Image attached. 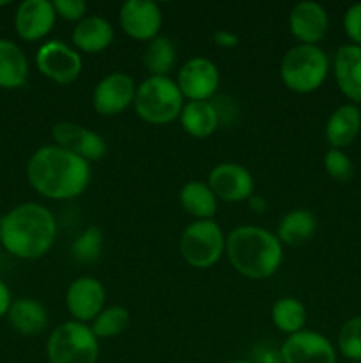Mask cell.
Wrapping results in <instances>:
<instances>
[{
    "label": "cell",
    "instance_id": "obj_17",
    "mask_svg": "<svg viewBox=\"0 0 361 363\" xmlns=\"http://www.w3.org/2000/svg\"><path fill=\"white\" fill-rule=\"evenodd\" d=\"M328 28V11L319 2L304 0L290 9L289 30L299 45H317L326 38Z\"/></svg>",
    "mask_w": 361,
    "mask_h": 363
},
{
    "label": "cell",
    "instance_id": "obj_34",
    "mask_svg": "<svg viewBox=\"0 0 361 363\" xmlns=\"http://www.w3.org/2000/svg\"><path fill=\"white\" fill-rule=\"evenodd\" d=\"M250 360L253 363H283L280 350H276V347L273 346H268V344L255 346V350L251 351Z\"/></svg>",
    "mask_w": 361,
    "mask_h": 363
},
{
    "label": "cell",
    "instance_id": "obj_23",
    "mask_svg": "<svg viewBox=\"0 0 361 363\" xmlns=\"http://www.w3.org/2000/svg\"><path fill=\"white\" fill-rule=\"evenodd\" d=\"M317 230V218L311 211L303 208L285 213L276 227V238L287 247H301L314 238Z\"/></svg>",
    "mask_w": 361,
    "mask_h": 363
},
{
    "label": "cell",
    "instance_id": "obj_26",
    "mask_svg": "<svg viewBox=\"0 0 361 363\" xmlns=\"http://www.w3.org/2000/svg\"><path fill=\"white\" fill-rule=\"evenodd\" d=\"M271 321L278 332L287 337L306 330L308 312L303 301L292 296H283L275 301L271 308Z\"/></svg>",
    "mask_w": 361,
    "mask_h": 363
},
{
    "label": "cell",
    "instance_id": "obj_36",
    "mask_svg": "<svg viewBox=\"0 0 361 363\" xmlns=\"http://www.w3.org/2000/svg\"><path fill=\"white\" fill-rule=\"evenodd\" d=\"M11 303H13V298H11L9 287H7V284L0 279V319H2L4 315H7Z\"/></svg>",
    "mask_w": 361,
    "mask_h": 363
},
{
    "label": "cell",
    "instance_id": "obj_32",
    "mask_svg": "<svg viewBox=\"0 0 361 363\" xmlns=\"http://www.w3.org/2000/svg\"><path fill=\"white\" fill-rule=\"evenodd\" d=\"M53 9L57 18H62L66 21H78L87 16V4L84 0H53Z\"/></svg>",
    "mask_w": 361,
    "mask_h": 363
},
{
    "label": "cell",
    "instance_id": "obj_6",
    "mask_svg": "<svg viewBox=\"0 0 361 363\" xmlns=\"http://www.w3.org/2000/svg\"><path fill=\"white\" fill-rule=\"evenodd\" d=\"M48 363H98L99 339L91 325L78 321L60 323L46 342Z\"/></svg>",
    "mask_w": 361,
    "mask_h": 363
},
{
    "label": "cell",
    "instance_id": "obj_30",
    "mask_svg": "<svg viewBox=\"0 0 361 363\" xmlns=\"http://www.w3.org/2000/svg\"><path fill=\"white\" fill-rule=\"evenodd\" d=\"M340 354L353 363H361V315L343 323L336 339Z\"/></svg>",
    "mask_w": 361,
    "mask_h": 363
},
{
    "label": "cell",
    "instance_id": "obj_39",
    "mask_svg": "<svg viewBox=\"0 0 361 363\" xmlns=\"http://www.w3.org/2000/svg\"><path fill=\"white\" fill-rule=\"evenodd\" d=\"M9 0H2V2H0V7H4V6H9Z\"/></svg>",
    "mask_w": 361,
    "mask_h": 363
},
{
    "label": "cell",
    "instance_id": "obj_35",
    "mask_svg": "<svg viewBox=\"0 0 361 363\" xmlns=\"http://www.w3.org/2000/svg\"><path fill=\"white\" fill-rule=\"evenodd\" d=\"M212 41H214V45L219 46V48L230 50L236 48V46L239 45V35L232 30H227V28H218V30H214V34H212Z\"/></svg>",
    "mask_w": 361,
    "mask_h": 363
},
{
    "label": "cell",
    "instance_id": "obj_10",
    "mask_svg": "<svg viewBox=\"0 0 361 363\" xmlns=\"http://www.w3.org/2000/svg\"><path fill=\"white\" fill-rule=\"evenodd\" d=\"M137 82L127 73H110L96 84L92 106L103 117H113L130 108L137 94Z\"/></svg>",
    "mask_w": 361,
    "mask_h": 363
},
{
    "label": "cell",
    "instance_id": "obj_4",
    "mask_svg": "<svg viewBox=\"0 0 361 363\" xmlns=\"http://www.w3.org/2000/svg\"><path fill=\"white\" fill-rule=\"evenodd\" d=\"M184 103L186 99L176 80L170 77H147L138 84L133 108L144 123L163 126L179 119Z\"/></svg>",
    "mask_w": 361,
    "mask_h": 363
},
{
    "label": "cell",
    "instance_id": "obj_29",
    "mask_svg": "<svg viewBox=\"0 0 361 363\" xmlns=\"http://www.w3.org/2000/svg\"><path fill=\"white\" fill-rule=\"evenodd\" d=\"M105 245V236L99 227L91 225L73 241L71 245V257L80 264H92L99 259Z\"/></svg>",
    "mask_w": 361,
    "mask_h": 363
},
{
    "label": "cell",
    "instance_id": "obj_22",
    "mask_svg": "<svg viewBox=\"0 0 361 363\" xmlns=\"http://www.w3.org/2000/svg\"><path fill=\"white\" fill-rule=\"evenodd\" d=\"M179 121L190 137L207 138L218 130L222 117L218 106L212 101H186Z\"/></svg>",
    "mask_w": 361,
    "mask_h": 363
},
{
    "label": "cell",
    "instance_id": "obj_16",
    "mask_svg": "<svg viewBox=\"0 0 361 363\" xmlns=\"http://www.w3.org/2000/svg\"><path fill=\"white\" fill-rule=\"evenodd\" d=\"M57 23V13L48 0H25L14 13L18 38L27 43L45 39Z\"/></svg>",
    "mask_w": 361,
    "mask_h": 363
},
{
    "label": "cell",
    "instance_id": "obj_5",
    "mask_svg": "<svg viewBox=\"0 0 361 363\" xmlns=\"http://www.w3.org/2000/svg\"><path fill=\"white\" fill-rule=\"evenodd\" d=\"M329 73V59L319 45H294L280 62L283 85L296 94H311L322 87Z\"/></svg>",
    "mask_w": 361,
    "mask_h": 363
},
{
    "label": "cell",
    "instance_id": "obj_38",
    "mask_svg": "<svg viewBox=\"0 0 361 363\" xmlns=\"http://www.w3.org/2000/svg\"><path fill=\"white\" fill-rule=\"evenodd\" d=\"M229 363H253V362H251L250 358H237V360H232Z\"/></svg>",
    "mask_w": 361,
    "mask_h": 363
},
{
    "label": "cell",
    "instance_id": "obj_1",
    "mask_svg": "<svg viewBox=\"0 0 361 363\" xmlns=\"http://www.w3.org/2000/svg\"><path fill=\"white\" fill-rule=\"evenodd\" d=\"M91 177V163L55 144L39 147L27 163L28 184L52 201L80 197L87 190Z\"/></svg>",
    "mask_w": 361,
    "mask_h": 363
},
{
    "label": "cell",
    "instance_id": "obj_28",
    "mask_svg": "<svg viewBox=\"0 0 361 363\" xmlns=\"http://www.w3.org/2000/svg\"><path fill=\"white\" fill-rule=\"evenodd\" d=\"M130 321V311L126 307L112 305V307H105L99 312L98 318L91 323V330L98 339H112V337L126 332Z\"/></svg>",
    "mask_w": 361,
    "mask_h": 363
},
{
    "label": "cell",
    "instance_id": "obj_2",
    "mask_svg": "<svg viewBox=\"0 0 361 363\" xmlns=\"http://www.w3.org/2000/svg\"><path fill=\"white\" fill-rule=\"evenodd\" d=\"M57 240V220L46 206L23 202L0 218V243L11 255L23 261L41 259Z\"/></svg>",
    "mask_w": 361,
    "mask_h": 363
},
{
    "label": "cell",
    "instance_id": "obj_37",
    "mask_svg": "<svg viewBox=\"0 0 361 363\" xmlns=\"http://www.w3.org/2000/svg\"><path fill=\"white\" fill-rule=\"evenodd\" d=\"M248 206H250L251 211H255V213H262V211H265V208H268V204H265L264 199L258 197V195H251V197L248 199Z\"/></svg>",
    "mask_w": 361,
    "mask_h": 363
},
{
    "label": "cell",
    "instance_id": "obj_12",
    "mask_svg": "<svg viewBox=\"0 0 361 363\" xmlns=\"http://www.w3.org/2000/svg\"><path fill=\"white\" fill-rule=\"evenodd\" d=\"M52 137L55 145L80 156L88 163L99 162L108 151L105 137L73 121H60L53 124Z\"/></svg>",
    "mask_w": 361,
    "mask_h": 363
},
{
    "label": "cell",
    "instance_id": "obj_13",
    "mask_svg": "<svg viewBox=\"0 0 361 363\" xmlns=\"http://www.w3.org/2000/svg\"><path fill=\"white\" fill-rule=\"evenodd\" d=\"M207 184L214 191L216 199L229 204L248 202L255 195V179L246 167L239 163H218L209 174Z\"/></svg>",
    "mask_w": 361,
    "mask_h": 363
},
{
    "label": "cell",
    "instance_id": "obj_15",
    "mask_svg": "<svg viewBox=\"0 0 361 363\" xmlns=\"http://www.w3.org/2000/svg\"><path fill=\"white\" fill-rule=\"evenodd\" d=\"M105 286L94 277H78L66 291L67 312L73 321L84 323V325H88L98 318L99 312L105 308Z\"/></svg>",
    "mask_w": 361,
    "mask_h": 363
},
{
    "label": "cell",
    "instance_id": "obj_25",
    "mask_svg": "<svg viewBox=\"0 0 361 363\" xmlns=\"http://www.w3.org/2000/svg\"><path fill=\"white\" fill-rule=\"evenodd\" d=\"M179 202L184 211L195 220H214L218 199L205 181H188L179 191Z\"/></svg>",
    "mask_w": 361,
    "mask_h": 363
},
{
    "label": "cell",
    "instance_id": "obj_9",
    "mask_svg": "<svg viewBox=\"0 0 361 363\" xmlns=\"http://www.w3.org/2000/svg\"><path fill=\"white\" fill-rule=\"evenodd\" d=\"M177 87L188 101H211L219 87V69L205 57H193L180 66Z\"/></svg>",
    "mask_w": 361,
    "mask_h": 363
},
{
    "label": "cell",
    "instance_id": "obj_31",
    "mask_svg": "<svg viewBox=\"0 0 361 363\" xmlns=\"http://www.w3.org/2000/svg\"><path fill=\"white\" fill-rule=\"evenodd\" d=\"M324 169L331 179L347 183L354 176V163L342 149H329L324 155Z\"/></svg>",
    "mask_w": 361,
    "mask_h": 363
},
{
    "label": "cell",
    "instance_id": "obj_18",
    "mask_svg": "<svg viewBox=\"0 0 361 363\" xmlns=\"http://www.w3.org/2000/svg\"><path fill=\"white\" fill-rule=\"evenodd\" d=\"M333 73L340 92L350 103H361V46L343 45L336 50Z\"/></svg>",
    "mask_w": 361,
    "mask_h": 363
},
{
    "label": "cell",
    "instance_id": "obj_3",
    "mask_svg": "<svg viewBox=\"0 0 361 363\" xmlns=\"http://www.w3.org/2000/svg\"><path fill=\"white\" fill-rule=\"evenodd\" d=\"M225 255L239 275L264 280L283 262V245L275 233L258 225H239L227 236Z\"/></svg>",
    "mask_w": 361,
    "mask_h": 363
},
{
    "label": "cell",
    "instance_id": "obj_7",
    "mask_svg": "<svg viewBox=\"0 0 361 363\" xmlns=\"http://www.w3.org/2000/svg\"><path fill=\"white\" fill-rule=\"evenodd\" d=\"M227 236L214 220H195L179 240L180 257L195 269H209L225 254Z\"/></svg>",
    "mask_w": 361,
    "mask_h": 363
},
{
    "label": "cell",
    "instance_id": "obj_24",
    "mask_svg": "<svg viewBox=\"0 0 361 363\" xmlns=\"http://www.w3.org/2000/svg\"><path fill=\"white\" fill-rule=\"evenodd\" d=\"M28 60L11 39H0V89L14 91L27 84Z\"/></svg>",
    "mask_w": 361,
    "mask_h": 363
},
{
    "label": "cell",
    "instance_id": "obj_14",
    "mask_svg": "<svg viewBox=\"0 0 361 363\" xmlns=\"http://www.w3.org/2000/svg\"><path fill=\"white\" fill-rule=\"evenodd\" d=\"M283 363H336V350L331 340L314 330H303L283 340Z\"/></svg>",
    "mask_w": 361,
    "mask_h": 363
},
{
    "label": "cell",
    "instance_id": "obj_8",
    "mask_svg": "<svg viewBox=\"0 0 361 363\" xmlns=\"http://www.w3.org/2000/svg\"><path fill=\"white\" fill-rule=\"evenodd\" d=\"M35 66L39 73L57 85H69L78 80L84 69V60L78 50L60 39H52L35 52Z\"/></svg>",
    "mask_w": 361,
    "mask_h": 363
},
{
    "label": "cell",
    "instance_id": "obj_11",
    "mask_svg": "<svg viewBox=\"0 0 361 363\" xmlns=\"http://www.w3.org/2000/svg\"><path fill=\"white\" fill-rule=\"evenodd\" d=\"M119 25L127 38L151 43L161 30V7L151 0H127L119 7Z\"/></svg>",
    "mask_w": 361,
    "mask_h": 363
},
{
    "label": "cell",
    "instance_id": "obj_19",
    "mask_svg": "<svg viewBox=\"0 0 361 363\" xmlns=\"http://www.w3.org/2000/svg\"><path fill=\"white\" fill-rule=\"evenodd\" d=\"M115 30L105 16L88 14L71 32L73 48L81 53H101L113 43Z\"/></svg>",
    "mask_w": 361,
    "mask_h": 363
},
{
    "label": "cell",
    "instance_id": "obj_21",
    "mask_svg": "<svg viewBox=\"0 0 361 363\" xmlns=\"http://www.w3.org/2000/svg\"><path fill=\"white\" fill-rule=\"evenodd\" d=\"M11 328L23 337H35L48 326V312L45 305L34 298H18L11 303L7 312Z\"/></svg>",
    "mask_w": 361,
    "mask_h": 363
},
{
    "label": "cell",
    "instance_id": "obj_27",
    "mask_svg": "<svg viewBox=\"0 0 361 363\" xmlns=\"http://www.w3.org/2000/svg\"><path fill=\"white\" fill-rule=\"evenodd\" d=\"M177 50L172 39L158 35L147 43L144 52V66L149 71V77H168L170 71L176 67Z\"/></svg>",
    "mask_w": 361,
    "mask_h": 363
},
{
    "label": "cell",
    "instance_id": "obj_33",
    "mask_svg": "<svg viewBox=\"0 0 361 363\" xmlns=\"http://www.w3.org/2000/svg\"><path fill=\"white\" fill-rule=\"evenodd\" d=\"M343 30L353 45L361 46V2L353 4L343 14Z\"/></svg>",
    "mask_w": 361,
    "mask_h": 363
},
{
    "label": "cell",
    "instance_id": "obj_20",
    "mask_svg": "<svg viewBox=\"0 0 361 363\" xmlns=\"http://www.w3.org/2000/svg\"><path fill=\"white\" fill-rule=\"evenodd\" d=\"M326 140L333 149H342L353 144L361 133V108L354 103L338 106L326 123Z\"/></svg>",
    "mask_w": 361,
    "mask_h": 363
}]
</instances>
